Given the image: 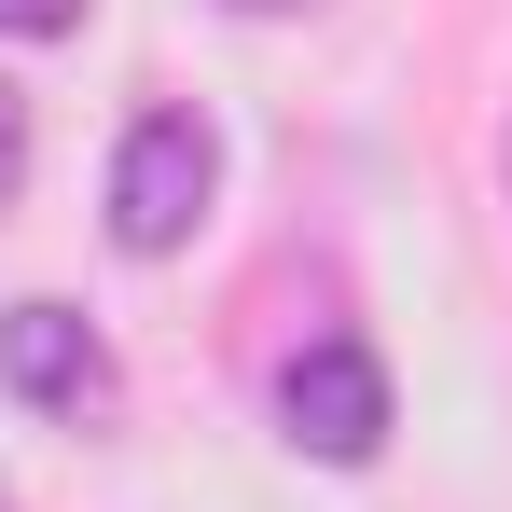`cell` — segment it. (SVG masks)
I'll return each mask as SVG.
<instances>
[{
  "mask_svg": "<svg viewBox=\"0 0 512 512\" xmlns=\"http://www.w3.org/2000/svg\"><path fill=\"white\" fill-rule=\"evenodd\" d=\"M208 194H222V139H208L194 111H139L125 153H111V250H139V263L194 250Z\"/></svg>",
  "mask_w": 512,
  "mask_h": 512,
  "instance_id": "1",
  "label": "cell"
},
{
  "mask_svg": "<svg viewBox=\"0 0 512 512\" xmlns=\"http://www.w3.org/2000/svg\"><path fill=\"white\" fill-rule=\"evenodd\" d=\"M277 416H291V443L319 457V471H360L374 443H388V360L374 346H305L291 374H277Z\"/></svg>",
  "mask_w": 512,
  "mask_h": 512,
  "instance_id": "2",
  "label": "cell"
},
{
  "mask_svg": "<svg viewBox=\"0 0 512 512\" xmlns=\"http://www.w3.org/2000/svg\"><path fill=\"white\" fill-rule=\"evenodd\" d=\"M0 388L42 402V416H97L111 402V346L70 305H0Z\"/></svg>",
  "mask_w": 512,
  "mask_h": 512,
  "instance_id": "3",
  "label": "cell"
},
{
  "mask_svg": "<svg viewBox=\"0 0 512 512\" xmlns=\"http://www.w3.org/2000/svg\"><path fill=\"white\" fill-rule=\"evenodd\" d=\"M0 28H14V42H70V28H84V0H0Z\"/></svg>",
  "mask_w": 512,
  "mask_h": 512,
  "instance_id": "4",
  "label": "cell"
},
{
  "mask_svg": "<svg viewBox=\"0 0 512 512\" xmlns=\"http://www.w3.org/2000/svg\"><path fill=\"white\" fill-rule=\"evenodd\" d=\"M14 194H28V97L0 84V208H14Z\"/></svg>",
  "mask_w": 512,
  "mask_h": 512,
  "instance_id": "5",
  "label": "cell"
},
{
  "mask_svg": "<svg viewBox=\"0 0 512 512\" xmlns=\"http://www.w3.org/2000/svg\"><path fill=\"white\" fill-rule=\"evenodd\" d=\"M222 14H319V0H222Z\"/></svg>",
  "mask_w": 512,
  "mask_h": 512,
  "instance_id": "6",
  "label": "cell"
},
{
  "mask_svg": "<svg viewBox=\"0 0 512 512\" xmlns=\"http://www.w3.org/2000/svg\"><path fill=\"white\" fill-rule=\"evenodd\" d=\"M499 167H512V139H499Z\"/></svg>",
  "mask_w": 512,
  "mask_h": 512,
  "instance_id": "7",
  "label": "cell"
}]
</instances>
